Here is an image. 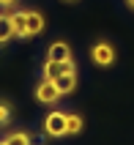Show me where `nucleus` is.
Segmentation results:
<instances>
[{"label":"nucleus","mask_w":134,"mask_h":145,"mask_svg":"<svg viewBox=\"0 0 134 145\" xmlns=\"http://www.w3.org/2000/svg\"><path fill=\"white\" fill-rule=\"evenodd\" d=\"M44 134L47 137H66V112H60V110H52V112H47V118H44Z\"/></svg>","instance_id":"obj_1"},{"label":"nucleus","mask_w":134,"mask_h":145,"mask_svg":"<svg viewBox=\"0 0 134 145\" xmlns=\"http://www.w3.org/2000/svg\"><path fill=\"white\" fill-rule=\"evenodd\" d=\"M90 60L96 66H101V69L112 66L115 63V47H112L110 41H96L93 47H90Z\"/></svg>","instance_id":"obj_2"},{"label":"nucleus","mask_w":134,"mask_h":145,"mask_svg":"<svg viewBox=\"0 0 134 145\" xmlns=\"http://www.w3.org/2000/svg\"><path fill=\"white\" fill-rule=\"evenodd\" d=\"M71 71H77L74 60H44V66H41V74H44V80H58V77L71 74Z\"/></svg>","instance_id":"obj_3"},{"label":"nucleus","mask_w":134,"mask_h":145,"mask_svg":"<svg viewBox=\"0 0 134 145\" xmlns=\"http://www.w3.org/2000/svg\"><path fill=\"white\" fill-rule=\"evenodd\" d=\"M58 99H60V90L52 80H41L36 85V101L39 104H58Z\"/></svg>","instance_id":"obj_4"},{"label":"nucleus","mask_w":134,"mask_h":145,"mask_svg":"<svg viewBox=\"0 0 134 145\" xmlns=\"http://www.w3.org/2000/svg\"><path fill=\"white\" fill-rule=\"evenodd\" d=\"M25 19H27V39L39 36L44 30V25H47V19H44L41 11H25Z\"/></svg>","instance_id":"obj_5"},{"label":"nucleus","mask_w":134,"mask_h":145,"mask_svg":"<svg viewBox=\"0 0 134 145\" xmlns=\"http://www.w3.org/2000/svg\"><path fill=\"white\" fill-rule=\"evenodd\" d=\"M8 19H11V27H14V39H27V19H25V11H11Z\"/></svg>","instance_id":"obj_6"},{"label":"nucleus","mask_w":134,"mask_h":145,"mask_svg":"<svg viewBox=\"0 0 134 145\" xmlns=\"http://www.w3.org/2000/svg\"><path fill=\"white\" fill-rule=\"evenodd\" d=\"M47 60H71V49L66 41H55L47 49Z\"/></svg>","instance_id":"obj_7"},{"label":"nucleus","mask_w":134,"mask_h":145,"mask_svg":"<svg viewBox=\"0 0 134 145\" xmlns=\"http://www.w3.org/2000/svg\"><path fill=\"white\" fill-rule=\"evenodd\" d=\"M52 82L58 85L60 96H69V93H74V90H77V71L63 74V77H58V80H52Z\"/></svg>","instance_id":"obj_8"},{"label":"nucleus","mask_w":134,"mask_h":145,"mask_svg":"<svg viewBox=\"0 0 134 145\" xmlns=\"http://www.w3.org/2000/svg\"><path fill=\"white\" fill-rule=\"evenodd\" d=\"M79 131H82V115L69 112L66 115V137L69 134H79Z\"/></svg>","instance_id":"obj_9"},{"label":"nucleus","mask_w":134,"mask_h":145,"mask_svg":"<svg viewBox=\"0 0 134 145\" xmlns=\"http://www.w3.org/2000/svg\"><path fill=\"white\" fill-rule=\"evenodd\" d=\"M3 145H33V140H30L27 131H11V134L3 140Z\"/></svg>","instance_id":"obj_10"},{"label":"nucleus","mask_w":134,"mask_h":145,"mask_svg":"<svg viewBox=\"0 0 134 145\" xmlns=\"http://www.w3.org/2000/svg\"><path fill=\"white\" fill-rule=\"evenodd\" d=\"M14 39V27H11V19L8 14H0V44H6V41Z\"/></svg>","instance_id":"obj_11"},{"label":"nucleus","mask_w":134,"mask_h":145,"mask_svg":"<svg viewBox=\"0 0 134 145\" xmlns=\"http://www.w3.org/2000/svg\"><path fill=\"white\" fill-rule=\"evenodd\" d=\"M8 121H11V107L0 101V126H6Z\"/></svg>","instance_id":"obj_12"},{"label":"nucleus","mask_w":134,"mask_h":145,"mask_svg":"<svg viewBox=\"0 0 134 145\" xmlns=\"http://www.w3.org/2000/svg\"><path fill=\"white\" fill-rule=\"evenodd\" d=\"M19 0H0V8H14Z\"/></svg>","instance_id":"obj_13"},{"label":"nucleus","mask_w":134,"mask_h":145,"mask_svg":"<svg viewBox=\"0 0 134 145\" xmlns=\"http://www.w3.org/2000/svg\"><path fill=\"white\" fill-rule=\"evenodd\" d=\"M126 6H129V8H134V0H126Z\"/></svg>","instance_id":"obj_14"},{"label":"nucleus","mask_w":134,"mask_h":145,"mask_svg":"<svg viewBox=\"0 0 134 145\" xmlns=\"http://www.w3.org/2000/svg\"><path fill=\"white\" fill-rule=\"evenodd\" d=\"M66 3H74V0H66Z\"/></svg>","instance_id":"obj_15"}]
</instances>
